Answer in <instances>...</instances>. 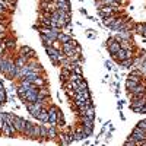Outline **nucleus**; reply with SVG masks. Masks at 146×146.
Segmentation results:
<instances>
[{
  "instance_id": "1",
  "label": "nucleus",
  "mask_w": 146,
  "mask_h": 146,
  "mask_svg": "<svg viewBox=\"0 0 146 146\" xmlns=\"http://www.w3.org/2000/svg\"><path fill=\"white\" fill-rule=\"evenodd\" d=\"M117 12H120V7H117V6H111V5H104L102 7H100V9H98V13H100V16H101V18L115 15Z\"/></svg>"
},
{
  "instance_id": "2",
  "label": "nucleus",
  "mask_w": 146,
  "mask_h": 146,
  "mask_svg": "<svg viewBox=\"0 0 146 146\" xmlns=\"http://www.w3.org/2000/svg\"><path fill=\"white\" fill-rule=\"evenodd\" d=\"M42 108H44V105H42L41 102H38V101H35V102H28V104H27L28 113H29L32 117H35V118L40 115V113L42 111Z\"/></svg>"
},
{
  "instance_id": "3",
  "label": "nucleus",
  "mask_w": 146,
  "mask_h": 146,
  "mask_svg": "<svg viewBox=\"0 0 146 146\" xmlns=\"http://www.w3.org/2000/svg\"><path fill=\"white\" fill-rule=\"evenodd\" d=\"M105 47L108 48V53L110 54H115L118 50H120V48H121V45H120V41H117L115 38H114V36H110V38L105 41Z\"/></svg>"
},
{
  "instance_id": "4",
  "label": "nucleus",
  "mask_w": 146,
  "mask_h": 146,
  "mask_svg": "<svg viewBox=\"0 0 146 146\" xmlns=\"http://www.w3.org/2000/svg\"><path fill=\"white\" fill-rule=\"evenodd\" d=\"M133 57V50L130 48V50H126V48H120V50L113 54V58L115 60L117 63H120L121 60H126V58H131Z\"/></svg>"
},
{
  "instance_id": "5",
  "label": "nucleus",
  "mask_w": 146,
  "mask_h": 146,
  "mask_svg": "<svg viewBox=\"0 0 146 146\" xmlns=\"http://www.w3.org/2000/svg\"><path fill=\"white\" fill-rule=\"evenodd\" d=\"M45 53H47L48 57H50L51 63H53L54 66H58V54H60V50L54 48L53 45H47V47H45Z\"/></svg>"
},
{
  "instance_id": "6",
  "label": "nucleus",
  "mask_w": 146,
  "mask_h": 146,
  "mask_svg": "<svg viewBox=\"0 0 146 146\" xmlns=\"http://www.w3.org/2000/svg\"><path fill=\"white\" fill-rule=\"evenodd\" d=\"M25 126H27V120L22 118L16 114H13V127L16 129V131L19 135H23V131H25Z\"/></svg>"
},
{
  "instance_id": "7",
  "label": "nucleus",
  "mask_w": 146,
  "mask_h": 146,
  "mask_svg": "<svg viewBox=\"0 0 146 146\" xmlns=\"http://www.w3.org/2000/svg\"><path fill=\"white\" fill-rule=\"evenodd\" d=\"M129 92H130V98L131 100L140 98V96H146V86H145V85H142V83H139L133 89H130Z\"/></svg>"
},
{
  "instance_id": "8",
  "label": "nucleus",
  "mask_w": 146,
  "mask_h": 146,
  "mask_svg": "<svg viewBox=\"0 0 146 146\" xmlns=\"http://www.w3.org/2000/svg\"><path fill=\"white\" fill-rule=\"evenodd\" d=\"M62 31V29H58V28H44V27H40V32L47 35L50 40L56 41L57 40V36H58V32Z\"/></svg>"
},
{
  "instance_id": "9",
  "label": "nucleus",
  "mask_w": 146,
  "mask_h": 146,
  "mask_svg": "<svg viewBox=\"0 0 146 146\" xmlns=\"http://www.w3.org/2000/svg\"><path fill=\"white\" fill-rule=\"evenodd\" d=\"M133 139H135L136 142H139V140H145L146 139V130H143V129H140V127H135L133 129V131H131V135H130Z\"/></svg>"
},
{
  "instance_id": "10",
  "label": "nucleus",
  "mask_w": 146,
  "mask_h": 146,
  "mask_svg": "<svg viewBox=\"0 0 146 146\" xmlns=\"http://www.w3.org/2000/svg\"><path fill=\"white\" fill-rule=\"evenodd\" d=\"M146 104V96H140V98H135V100H131V104H130V108L133 110L135 113L139 111V108L143 107Z\"/></svg>"
},
{
  "instance_id": "11",
  "label": "nucleus",
  "mask_w": 146,
  "mask_h": 146,
  "mask_svg": "<svg viewBox=\"0 0 146 146\" xmlns=\"http://www.w3.org/2000/svg\"><path fill=\"white\" fill-rule=\"evenodd\" d=\"M16 129L13 127V124H6V127L2 130V135L5 137H15L16 136Z\"/></svg>"
},
{
  "instance_id": "12",
  "label": "nucleus",
  "mask_w": 146,
  "mask_h": 146,
  "mask_svg": "<svg viewBox=\"0 0 146 146\" xmlns=\"http://www.w3.org/2000/svg\"><path fill=\"white\" fill-rule=\"evenodd\" d=\"M19 54L27 56L28 58H34V57H35V51L32 50L29 45H22V47L19 48Z\"/></svg>"
},
{
  "instance_id": "13",
  "label": "nucleus",
  "mask_w": 146,
  "mask_h": 146,
  "mask_svg": "<svg viewBox=\"0 0 146 146\" xmlns=\"http://www.w3.org/2000/svg\"><path fill=\"white\" fill-rule=\"evenodd\" d=\"M76 45H78V42L72 38L70 41H67V42L62 44V51L66 54V53H69V51H72V50H75V47H76Z\"/></svg>"
},
{
  "instance_id": "14",
  "label": "nucleus",
  "mask_w": 146,
  "mask_h": 146,
  "mask_svg": "<svg viewBox=\"0 0 146 146\" xmlns=\"http://www.w3.org/2000/svg\"><path fill=\"white\" fill-rule=\"evenodd\" d=\"M40 127H41V126H38V124H34L29 139H34V140H41V129H40Z\"/></svg>"
},
{
  "instance_id": "15",
  "label": "nucleus",
  "mask_w": 146,
  "mask_h": 146,
  "mask_svg": "<svg viewBox=\"0 0 146 146\" xmlns=\"http://www.w3.org/2000/svg\"><path fill=\"white\" fill-rule=\"evenodd\" d=\"M9 56H2V57H0V73H3V75H5V73H6V70H7V64H9Z\"/></svg>"
},
{
  "instance_id": "16",
  "label": "nucleus",
  "mask_w": 146,
  "mask_h": 146,
  "mask_svg": "<svg viewBox=\"0 0 146 146\" xmlns=\"http://www.w3.org/2000/svg\"><path fill=\"white\" fill-rule=\"evenodd\" d=\"M70 72H72V70H70L67 66H62V70H60V80H62V83H64V82L69 79Z\"/></svg>"
},
{
  "instance_id": "17",
  "label": "nucleus",
  "mask_w": 146,
  "mask_h": 146,
  "mask_svg": "<svg viewBox=\"0 0 146 146\" xmlns=\"http://www.w3.org/2000/svg\"><path fill=\"white\" fill-rule=\"evenodd\" d=\"M57 137H58V135H57V126H48L47 140H56Z\"/></svg>"
},
{
  "instance_id": "18",
  "label": "nucleus",
  "mask_w": 146,
  "mask_h": 146,
  "mask_svg": "<svg viewBox=\"0 0 146 146\" xmlns=\"http://www.w3.org/2000/svg\"><path fill=\"white\" fill-rule=\"evenodd\" d=\"M28 57L27 56H23V54H18V57L15 58V64L18 66V67H22V66H25L27 63H28Z\"/></svg>"
},
{
  "instance_id": "19",
  "label": "nucleus",
  "mask_w": 146,
  "mask_h": 146,
  "mask_svg": "<svg viewBox=\"0 0 146 146\" xmlns=\"http://www.w3.org/2000/svg\"><path fill=\"white\" fill-rule=\"evenodd\" d=\"M36 120L41 121V123H48V111H47V108H45V107L42 108V111L40 113V115L36 117Z\"/></svg>"
},
{
  "instance_id": "20",
  "label": "nucleus",
  "mask_w": 146,
  "mask_h": 146,
  "mask_svg": "<svg viewBox=\"0 0 146 146\" xmlns=\"http://www.w3.org/2000/svg\"><path fill=\"white\" fill-rule=\"evenodd\" d=\"M57 40L62 42V44H64V42H67V41L72 40V36H70L69 34H66V32H62V31H60V32H58V36H57Z\"/></svg>"
},
{
  "instance_id": "21",
  "label": "nucleus",
  "mask_w": 146,
  "mask_h": 146,
  "mask_svg": "<svg viewBox=\"0 0 146 146\" xmlns=\"http://www.w3.org/2000/svg\"><path fill=\"white\" fill-rule=\"evenodd\" d=\"M5 42H6V50L9 51H13L15 48H16V44H15V40L13 38H5Z\"/></svg>"
},
{
  "instance_id": "22",
  "label": "nucleus",
  "mask_w": 146,
  "mask_h": 146,
  "mask_svg": "<svg viewBox=\"0 0 146 146\" xmlns=\"http://www.w3.org/2000/svg\"><path fill=\"white\" fill-rule=\"evenodd\" d=\"M135 32H137L140 35H145V32H146V23H136V25H135Z\"/></svg>"
},
{
  "instance_id": "23",
  "label": "nucleus",
  "mask_w": 146,
  "mask_h": 146,
  "mask_svg": "<svg viewBox=\"0 0 146 146\" xmlns=\"http://www.w3.org/2000/svg\"><path fill=\"white\" fill-rule=\"evenodd\" d=\"M57 9L63 10V12H70V3L69 2H60V3H57Z\"/></svg>"
},
{
  "instance_id": "24",
  "label": "nucleus",
  "mask_w": 146,
  "mask_h": 146,
  "mask_svg": "<svg viewBox=\"0 0 146 146\" xmlns=\"http://www.w3.org/2000/svg\"><path fill=\"white\" fill-rule=\"evenodd\" d=\"M118 64H120L121 67H124V69L133 67V57H131V58H126V60H121Z\"/></svg>"
},
{
  "instance_id": "25",
  "label": "nucleus",
  "mask_w": 146,
  "mask_h": 146,
  "mask_svg": "<svg viewBox=\"0 0 146 146\" xmlns=\"http://www.w3.org/2000/svg\"><path fill=\"white\" fill-rule=\"evenodd\" d=\"M32 127H34V123H31V121H27V126H25V131H23L22 136L25 137H29L31 136V131H32Z\"/></svg>"
},
{
  "instance_id": "26",
  "label": "nucleus",
  "mask_w": 146,
  "mask_h": 146,
  "mask_svg": "<svg viewBox=\"0 0 146 146\" xmlns=\"http://www.w3.org/2000/svg\"><path fill=\"white\" fill-rule=\"evenodd\" d=\"M85 91H89V89H88V83L85 82V80H82V82L79 83V86H78V89H76L75 92H85Z\"/></svg>"
},
{
  "instance_id": "27",
  "label": "nucleus",
  "mask_w": 146,
  "mask_h": 146,
  "mask_svg": "<svg viewBox=\"0 0 146 146\" xmlns=\"http://www.w3.org/2000/svg\"><path fill=\"white\" fill-rule=\"evenodd\" d=\"M40 36H41V41H42L44 47H47V45H51V44H53V40H50L47 35H44V34H40Z\"/></svg>"
},
{
  "instance_id": "28",
  "label": "nucleus",
  "mask_w": 146,
  "mask_h": 146,
  "mask_svg": "<svg viewBox=\"0 0 146 146\" xmlns=\"http://www.w3.org/2000/svg\"><path fill=\"white\" fill-rule=\"evenodd\" d=\"M41 140H47V135H48V126H41Z\"/></svg>"
},
{
  "instance_id": "29",
  "label": "nucleus",
  "mask_w": 146,
  "mask_h": 146,
  "mask_svg": "<svg viewBox=\"0 0 146 146\" xmlns=\"http://www.w3.org/2000/svg\"><path fill=\"white\" fill-rule=\"evenodd\" d=\"M6 98H7V95H6V91H5V88H0V101L6 102Z\"/></svg>"
},
{
  "instance_id": "30",
  "label": "nucleus",
  "mask_w": 146,
  "mask_h": 146,
  "mask_svg": "<svg viewBox=\"0 0 146 146\" xmlns=\"http://www.w3.org/2000/svg\"><path fill=\"white\" fill-rule=\"evenodd\" d=\"M86 35H88V38H91V40H95L96 38V32L94 29H88L86 31Z\"/></svg>"
},
{
  "instance_id": "31",
  "label": "nucleus",
  "mask_w": 146,
  "mask_h": 146,
  "mask_svg": "<svg viewBox=\"0 0 146 146\" xmlns=\"http://www.w3.org/2000/svg\"><path fill=\"white\" fill-rule=\"evenodd\" d=\"M124 145H126V146H130V145H136V140L133 139L131 136H129V139L124 142Z\"/></svg>"
},
{
  "instance_id": "32",
  "label": "nucleus",
  "mask_w": 146,
  "mask_h": 146,
  "mask_svg": "<svg viewBox=\"0 0 146 146\" xmlns=\"http://www.w3.org/2000/svg\"><path fill=\"white\" fill-rule=\"evenodd\" d=\"M139 69L142 70V73H143V76H146V58L143 60V63H142V66H140Z\"/></svg>"
},
{
  "instance_id": "33",
  "label": "nucleus",
  "mask_w": 146,
  "mask_h": 146,
  "mask_svg": "<svg viewBox=\"0 0 146 146\" xmlns=\"http://www.w3.org/2000/svg\"><path fill=\"white\" fill-rule=\"evenodd\" d=\"M137 127H140V129L146 130V118H145V120H142V121H139V123H137Z\"/></svg>"
},
{
  "instance_id": "34",
  "label": "nucleus",
  "mask_w": 146,
  "mask_h": 146,
  "mask_svg": "<svg viewBox=\"0 0 146 146\" xmlns=\"http://www.w3.org/2000/svg\"><path fill=\"white\" fill-rule=\"evenodd\" d=\"M105 66H107V67H108L110 70H111V69H113V64H111V63H108V62L105 63Z\"/></svg>"
},
{
  "instance_id": "35",
  "label": "nucleus",
  "mask_w": 146,
  "mask_h": 146,
  "mask_svg": "<svg viewBox=\"0 0 146 146\" xmlns=\"http://www.w3.org/2000/svg\"><path fill=\"white\" fill-rule=\"evenodd\" d=\"M80 13L85 15V16H88V13H86V10H85V9H80Z\"/></svg>"
},
{
  "instance_id": "36",
  "label": "nucleus",
  "mask_w": 146,
  "mask_h": 146,
  "mask_svg": "<svg viewBox=\"0 0 146 146\" xmlns=\"http://www.w3.org/2000/svg\"><path fill=\"white\" fill-rule=\"evenodd\" d=\"M41 2H53V0H41Z\"/></svg>"
},
{
  "instance_id": "37",
  "label": "nucleus",
  "mask_w": 146,
  "mask_h": 146,
  "mask_svg": "<svg viewBox=\"0 0 146 146\" xmlns=\"http://www.w3.org/2000/svg\"><path fill=\"white\" fill-rule=\"evenodd\" d=\"M0 88H3V83L2 82H0Z\"/></svg>"
},
{
  "instance_id": "38",
  "label": "nucleus",
  "mask_w": 146,
  "mask_h": 146,
  "mask_svg": "<svg viewBox=\"0 0 146 146\" xmlns=\"http://www.w3.org/2000/svg\"><path fill=\"white\" fill-rule=\"evenodd\" d=\"M3 104H5V102H3V101H0V105H3Z\"/></svg>"
},
{
  "instance_id": "39",
  "label": "nucleus",
  "mask_w": 146,
  "mask_h": 146,
  "mask_svg": "<svg viewBox=\"0 0 146 146\" xmlns=\"http://www.w3.org/2000/svg\"><path fill=\"white\" fill-rule=\"evenodd\" d=\"M2 56H3V54H2V53H0V57H2Z\"/></svg>"
},
{
  "instance_id": "40",
  "label": "nucleus",
  "mask_w": 146,
  "mask_h": 146,
  "mask_svg": "<svg viewBox=\"0 0 146 146\" xmlns=\"http://www.w3.org/2000/svg\"><path fill=\"white\" fill-rule=\"evenodd\" d=\"M145 36H146V32H145Z\"/></svg>"
}]
</instances>
